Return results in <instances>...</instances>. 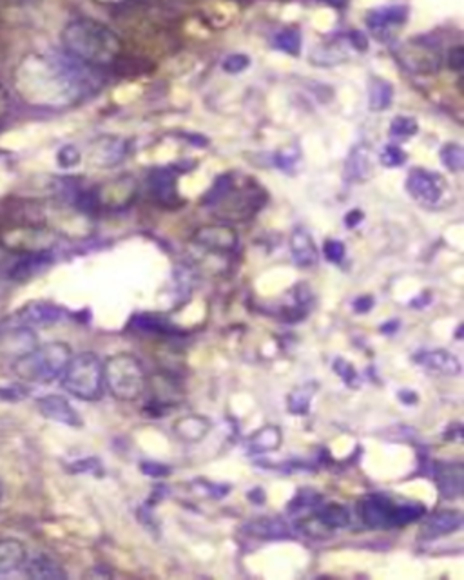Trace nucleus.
<instances>
[{
    "label": "nucleus",
    "mask_w": 464,
    "mask_h": 580,
    "mask_svg": "<svg viewBox=\"0 0 464 580\" xmlns=\"http://www.w3.org/2000/svg\"><path fill=\"white\" fill-rule=\"evenodd\" d=\"M13 90L33 108L65 109L95 93L99 78L69 55L30 53L13 71Z\"/></svg>",
    "instance_id": "nucleus-1"
},
{
    "label": "nucleus",
    "mask_w": 464,
    "mask_h": 580,
    "mask_svg": "<svg viewBox=\"0 0 464 580\" xmlns=\"http://www.w3.org/2000/svg\"><path fill=\"white\" fill-rule=\"evenodd\" d=\"M65 55L88 67H113L124 56L122 39L95 19H74L62 30Z\"/></svg>",
    "instance_id": "nucleus-2"
},
{
    "label": "nucleus",
    "mask_w": 464,
    "mask_h": 580,
    "mask_svg": "<svg viewBox=\"0 0 464 580\" xmlns=\"http://www.w3.org/2000/svg\"><path fill=\"white\" fill-rule=\"evenodd\" d=\"M265 202L267 195L263 187L251 180L238 186L235 175H221L202 200L203 205L214 207L219 218L235 221L249 220L265 205Z\"/></svg>",
    "instance_id": "nucleus-3"
},
{
    "label": "nucleus",
    "mask_w": 464,
    "mask_h": 580,
    "mask_svg": "<svg viewBox=\"0 0 464 580\" xmlns=\"http://www.w3.org/2000/svg\"><path fill=\"white\" fill-rule=\"evenodd\" d=\"M73 352L71 347L62 342L46 343L37 347L30 354L15 359L13 372L21 381L47 385L62 377Z\"/></svg>",
    "instance_id": "nucleus-4"
},
{
    "label": "nucleus",
    "mask_w": 464,
    "mask_h": 580,
    "mask_svg": "<svg viewBox=\"0 0 464 580\" xmlns=\"http://www.w3.org/2000/svg\"><path fill=\"white\" fill-rule=\"evenodd\" d=\"M62 386L82 401H99L104 392V363L93 352L71 356L62 374Z\"/></svg>",
    "instance_id": "nucleus-5"
},
{
    "label": "nucleus",
    "mask_w": 464,
    "mask_h": 580,
    "mask_svg": "<svg viewBox=\"0 0 464 580\" xmlns=\"http://www.w3.org/2000/svg\"><path fill=\"white\" fill-rule=\"evenodd\" d=\"M104 386L118 401L140 399L147 388V377L138 358L127 352L107 358L104 363Z\"/></svg>",
    "instance_id": "nucleus-6"
},
{
    "label": "nucleus",
    "mask_w": 464,
    "mask_h": 580,
    "mask_svg": "<svg viewBox=\"0 0 464 580\" xmlns=\"http://www.w3.org/2000/svg\"><path fill=\"white\" fill-rule=\"evenodd\" d=\"M398 503L382 493L365 497L357 505L361 523L370 530H391L398 528Z\"/></svg>",
    "instance_id": "nucleus-7"
},
{
    "label": "nucleus",
    "mask_w": 464,
    "mask_h": 580,
    "mask_svg": "<svg viewBox=\"0 0 464 580\" xmlns=\"http://www.w3.org/2000/svg\"><path fill=\"white\" fill-rule=\"evenodd\" d=\"M398 58L405 69L416 74H434L443 64L439 49L426 40H410L398 49Z\"/></svg>",
    "instance_id": "nucleus-8"
},
{
    "label": "nucleus",
    "mask_w": 464,
    "mask_h": 580,
    "mask_svg": "<svg viewBox=\"0 0 464 580\" xmlns=\"http://www.w3.org/2000/svg\"><path fill=\"white\" fill-rule=\"evenodd\" d=\"M191 243L212 255H230L238 247V232L230 225H203L194 230Z\"/></svg>",
    "instance_id": "nucleus-9"
},
{
    "label": "nucleus",
    "mask_w": 464,
    "mask_h": 580,
    "mask_svg": "<svg viewBox=\"0 0 464 580\" xmlns=\"http://www.w3.org/2000/svg\"><path fill=\"white\" fill-rule=\"evenodd\" d=\"M407 191L417 203L425 207H434L443 200L446 184L441 175L416 168L407 178Z\"/></svg>",
    "instance_id": "nucleus-10"
},
{
    "label": "nucleus",
    "mask_w": 464,
    "mask_h": 580,
    "mask_svg": "<svg viewBox=\"0 0 464 580\" xmlns=\"http://www.w3.org/2000/svg\"><path fill=\"white\" fill-rule=\"evenodd\" d=\"M176 182H178L176 171L169 168L152 169L147 177V187H149L150 198L162 207H178L180 195H178Z\"/></svg>",
    "instance_id": "nucleus-11"
},
{
    "label": "nucleus",
    "mask_w": 464,
    "mask_h": 580,
    "mask_svg": "<svg viewBox=\"0 0 464 580\" xmlns=\"http://www.w3.org/2000/svg\"><path fill=\"white\" fill-rule=\"evenodd\" d=\"M435 484L443 499L453 501L460 499L462 488H464V468L462 463H450V461H437L434 464Z\"/></svg>",
    "instance_id": "nucleus-12"
},
{
    "label": "nucleus",
    "mask_w": 464,
    "mask_h": 580,
    "mask_svg": "<svg viewBox=\"0 0 464 580\" xmlns=\"http://www.w3.org/2000/svg\"><path fill=\"white\" fill-rule=\"evenodd\" d=\"M37 408L46 420H51L65 427H74V429L82 427V418L76 413L71 403L62 395H44L37 401Z\"/></svg>",
    "instance_id": "nucleus-13"
},
{
    "label": "nucleus",
    "mask_w": 464,
    "mask_h": 580,
    "mask_svg": "<svg viewBox=\"0 0 464 580\" xmlns=\"http://www.w3.org/2000/svg\"><path fill=\"white\" fill-rule=\"evenodd\" d=\"M93 193H95L99 209L100 207L120 209V207H127L129 203H133V200L136 196V184L131 177H122V178H118Z\"/></svg>",
    "instance_id": "nucleus-14"
},
{
    "label": "nucleus",
    "mask_w": 464,
    "mask_h": 580,
    "mask_svg": "<svg viewBox=\"0 0 464 580\" xmlns=\"http://www.w3.org/2000/svg\"><path fill=\"white\" fill-rule=\"evenodd\" d=\"M129 143L116 136H104L99 138L91 145V163L97 168H113L118 165L127 154Z\"/></svg>",
    "instance_id": "nucleus-15"
},
{
    "label": "nucleus",
    "mask_w": 464,
    "mask_h": 580,
    "mask_svg": "<svg viewBox=\"0 0 464 580\" xmlns=\"http://www.w3.org/2000/svg\"><path fill=\"white\" fill-rule=\"evenodd\" d=\"M64 310L53 303L35 301L28 303L24 308L17 312V319L21 321L19 326H49L62 319Z\"/></svg>",
    "instance_id": "nucleus-16"
},
{
    "label": "nucleus",
    "mask_w": 464,
    "mask_h": 580,
    "mask_svg": "<svg viewBox=\"0 0 464 580\" xmlns=\"http://www.w3.org/2000/svg\"><path fill=\"white\" fill-rule=\"evenodd\" d=\"M414 361L419 367H423L434 374H439V376L453 377V376L460 374V361L451 352L443 351V349L423 351L414 356Z\"/></svg>",
    "instance_id": "nucleus-17"
},
{
    "label": "nucleus",
    "mask_w": 464,
    "mask_h": 580,
    "mask_svg": "<svg viewBox=\"0 0 464 580\" xmlns=\"http://www.w3.org/2000/svg\"><path fill=\"white\" fill-rule=\"evenodd\" d=\"M39 347L37 336L30 326H17L12 333L0 338V352L15 359L30 354Z\"/></svg>",
    "instance_id": "nucleus-18"
},
{
    "label": "nucleus",
    "mask_w": 464,
    "mask_h": 580,
    "mask_svg": "<svg viewBox=\"0 0 464 580\" xmlns=\"http://www.w3.org/2000/svg\"><path fill=\"white\" fill-rule=\"evenodd\" d=\"M290 253H292L294 262L301 269L314 267L318 264V260H320L318 247H316L313 236L308 234V230H305L301 227H297L290 236Z\"/></svg>",
    "instance_id": "nucleus-19"
},
{
    "label": "nucleus",
    "mask_w": 464,
    "mask_h": 580,
    "mask_svg": "<svg viewBox=\"0 0 464 580\" xmlns=\"http://www.w3.org/2000/svg\"><path fill=\"white\" fill-rule=\"evenodd\" d=\"M462 528V515L460 512L455 510H444L439 514H434L423 526L419 532V537H423L425 541H434L450 533H455L457 530Z\"/></svg>",
    "instance_id": "nucleus-20"
},
{
    "label": "nucleus",
    "mask_w": 464,
    "mask_h": 580,
    "mask_svg": "<svg viewBox=\"0 0 464 580\" xmlns=\"http://www.w3.org/2000/svg\"><path fill=\"white\" fill-rule=\"evenodd\" d=\"M408 17L407 8L403 6H392V8H379L372 10L366 15V26L375 35H384L392 31L394 28H401Z\"/></svg>",
    "instance_id": "nucleus-21"
},
{
    "label": "nucleus",
    "mask_w": 464,
    "mask_h": 580,
    "mask_svg": "<svg viewBox=\"0 0 464 580\" xmlns=\"http://www.w3.org/2000/svg\"><path fill=\"white\" fill-rule=\"evenodd\" d=\"M212 429V423L209 418L203 416H196V413H191V416L180 418L175 425H173V432L180 441L185 443H198L202 439H205L209 436Z\"/></svg>",
    "instance_id": "nucleus-22"
},
{
    "label": "nucleus",
    "mask_w": 464,
    "mask_h": 580,
    "mask_svg": "<svg viewBox=\"0 0 464 580\" xmlns=\"http://www.w3.org/2000/svg\"><path fill=\"white\" fill-rule=\"evenodd\" d=\"M347 173L356 182H365L374 173V152L368 145H357L348 160H347Z\"/></svg>",
    "instance_id": "nucleus-23"
},
{
    "label": "nucleus",
    "mask_w": 464,
    "mask_h": 580,
    "mask_svg": "<svg viewBox=\"0 0 464 580\" xmlns=\"http://www.w3.org/2000/svg\"><path fill=\"white\" fill-rule=\"evenodd\" d=\"M26 575L37 580H60L67 576L62 564L46 553H39L28 562Z\"/></svg>",
    "instance_id": "nucleus-24"
},
{
    "label": "nucleus",
    "mask_w": 464,
    "mask_h": 580,
    "mask_svg": "<svg viewBox=\"0 0 464 580\" xmlns=\"http://www.w3.org/2000/svg\"><path fill=\"white\" fill-rule=\"evenodd\" d=\"M28 560L26 546L17 539H0V573H12Z\"/></svg>",
    "instance_id": "nucleus-25"
},
{
    "label": "nucleus",
    "mask_w": 464,
    "mask_h": 580,
    "mask_svg": "<svg viewBox=\"0 0 464 580\" xmlns=\"http://www.w3.org/2000/svg\"><path fill=\"white\" fill-rule=\"evenodd\" d=\"M281 443H283L281 429L276 425H267L251 436L247 446L253 454H267V452H276L281 446Z\"/></svg>",
    "instance_id": "nucleus-26"
},
{
    "label": "nucleus",
    "mask_w": 464,
    "mask_h": 580,
    "mask_svg": "<svg viewBox=\"0 0 464 580\" xmlns=\"http://www.w3.org/2000/svg\"><path fill=\"white\" fill-rule=\"evenodd\" d=\"M49 262H51V255L47 251H37V253L26 255L12 269V280H15V281H26L31 276L39 274L46 265H49Z\"/></svg>",
    "instance_id": "nucleus-27"
},
{
    "label": "nucleus",
    "mask_w": 464,
    "mask_h": 580,
    "mask_svg": "<svg viewBox=\"0 0 464 580\" xmlns=\"http://www.w3.org/2000/svg\"><path fill=\"white\" fill-rule=\"evenodd\" d=\"M245 530L254 537H262L269 541L285 539L290 535V530L285 526V523L281 519H272V517L254 519L245 526Z\"/></svg>",
    "instance_id": "nucleus-28"
},
{
    "label": "nucleus",
    "mask_w": 464,
    "mask_h": 580,
    "mask_svg": "<svg viewBox=\"0 0 464 580\" xmlns=\"http://www.w3.org/2000/svg\"><path fill=\"white\" fill-rule=\"evenodd\" d=\"M316 517L322 526L331 528V530L347 528L350 524V512L345 505H339V503H331V505L322 506L318 510Z\"/></svg>",
    "instance_id": "nucleus-29"
},
{
    "label": "nucleus",
    "mask_w": 464,
    "mask_h": 580,
    "mask_svg": "<svg viewBox=\"0 0 464 580\" xmlns=\"http://www.w3.org/2000/svg\"><path fill=\"white\" fill-rule=\"evenodd\" d=\"M131 325L142 333H149V334H175L176 333V326L171 325L166 317L162 316H154V314H140L136 317H133Z\"/></svg>",
    "instance_id": "nucleus-30"
},
{
    "label": "nucleus",
    "mask_w": 464,
    "mask_h": 580,
    "mask_svg": "<svg viewBox=\"0 0 464 580\" xmlns=\"http://www.w3.org/2000/svg\"><path fill=\"white\" fill-rule=\"evenodd\" d=\"M392 95H394V90L389 82L382 78H372L370 90H368L372 111H384L392 104Z\"/></svg>",
    "instance_id": "nucleus-31"
},
{
    "label": "nucleus",
    "mask_w": 464,
    "mask_h": 580,
    "mask_svg": "<svg viewBox=\"0 0 464 580\" xmlns=\"http://www.w3.org/2000/svg\"><path fill=\"white\" fill-rule=\"evenodd\" d=\"M316 392V385L314 383H308V385H301L297 388H294L288 397V411L297 413V416H303V413L308 411V406H311V401L314 397Z\"/></svg>",
    "instance_id": "nucleus-32"
},
{
    "label": "nucleus",
    "mask_w": 464,
    "mask_h": 580,
    "mask_svg": "<svg viewBox=\"0 0 464 580\" xmlns=\"http://www.w3.org/2000/svg\"><path fill=\"white\" fill-rule=\"evenodd\" d=\"M441 161L444 168H448L453 173L462 171L464 168V149L459 143H446L441 149Z\"/></svg>",
    "instance_id": "nucleus-33"
},
{
    "label": "nucleus",
    "mask_w": 464,
    "mask_h": 580,
    "mask_svg": "<svg viewBox=\"0 0 464 580\" xmlns=\"http://www.w3.org/2000/svg\"><path fill=\"white\" fill-rule=\"evenodd\" d=\"M320 503H322V493H318L314 489H301L294 497L292 503H288V512L297 514V512H303L308 508H316V506H320Z\"/></svg>",
    "instance_id": "nucleus-34"
},
{
    "label": "nucleus",
    "mask_w": 464,
    "mask_h": 580,
    "mask_svg": "<svg viewBox=\"0 0 464 580\" xmlns=\"http://www.w3.org/2000/svg\"><path fill=\"white\" fill-rule=\"evenodd\" d=\"M274 48L288 53V55H297L299 49H301V35L297 30L294 28H288V30H283L281 33L276 35L274 39Z\"/></svg>",
    "instance_id": "nucleus-35"
},
{
    "label": "nucleus",
    "mask_w": 464,
    "mask_h": 580,
    "mask_svg": "<svg viewBox=\"0 0 464 580\" xmlns=\"http://www.w3.org/2000/svg\"><path fill=\"white\" fill-rule=\"evenodd\" d=\"M389 133L394 138H408V136L417 133V122L414 118H410V117H398L391 124Z\"/></svg>",
    "instance_id": "nucleus-36"
},
{
    "label": "nucleus",
    "mask_w": 464,
    "mask_h": 580,
    "mask_svg": "<svg viewBox=\"0 0 464 580\" xmlns=\"http://www.w3.org/2000/svg\"><path fill=\"white\" fill-rule=\"evenodd\" d=\"M379 161L384 165V168H400V165L407 161V154L398 145H386L379 154Z\"/></svg>",
    "instance_id": "nucleus-37"
},
{
    "label": "nucleus",
    "mask_w": 464,
    "mask_h": 580,
    "mask_svg": "<svg viewBox=\"0 0 464 580\" xmlns=\"http://www.w3.org/2000/svg\"><path fill=\"white\" fill-rule=\"evenodd\" d=\"M323 255L331 264H341L345 260V245L339 239H327L323 243Z\"/></svg>",
    "instance_id": "nucleus-38"
},
{
    "label": "nucleus",
    "mask_w": 464,
    "mask_h": 580,
    "mask_svg": "<svg viewBox=\"0 0 464 580\" xmlns=\"http://www.w3.org/2000/svg\"><path fill=\"white\" fill-rule=\"evenodd\" d=\"M12 108H13L12 90L4 84V80L0 78V122H4L8 118V115L12 113Z\"/></svg>",
    "instance_id": "nucleus-39"
},
{
    "label": "nucleus",
    "mask_w": 464,
    "mask_h": 580,
    "mask_svg": "<svg viewBox=\"0 0 464 580\" xmlns=\"http://www.w3.org/2000/svg\"><path fill=\"white\" fill-rule=\"evenodd\" d=\"M251 64V58L247 55H242V53H236V55H230L225 62H223V69L227 73H240L244 71L245 67H249Z\"/></svg>",
    "instance_id": "nucleus-40"
},
{
    "label": "nucleus",
    "mask_w": 464,
    "mask_h": 580,
    "mask_svg": "<svg viewBox=\"0 0 464 580\" xmlns=\"http://www.w3.org/2000/svg\"><path fill=\"white\" fill-rule=\"evenodd\" d=\"M194 484L202 488L198 491L202 497H212V499H221V497H225V493L228 491V486H219V484H212L207 480H198Z\"/></svg>",
    "instance_id": "nucleus-41"
},
{
    "label": "nucleus",
    "mask_w": 464,
    "mask_h": 580,
    "mask_svg": "<svg viewBox=\"0 0 464 580\" xmlns=\"http://www.w3.org/2000/svg\"><path fill=\"white\" fill-rule=\"evenodd\" d=\"M140 470H142V473H145V475H149V477H154V479H164V477L171 475L169 466L160 464V463H152V461L142 463V464H140Z\"/></svg>",
    "instance_id": "nucleus-42"
},
{
    "label": "nucleus",
    "mask_w": 464,
    "mask_h": 580,
    "mask_svg": "<svg viewBox=\"0 0 464 580\" xmlns=\"http://www.w3.org/2000/svg\"><path fill=\"white\" fill-rule=\"evenodd\" d=\"M79 161H81V152L76 151L73 145H67L58 152V163L65 169L73 168V165H76Z\"/></svg>",
    "instance_id": "nucleus-43"
},
{
    "label": "nucleus",
    "mask_w": 464,
    "mask_h": 580,
    "mask_svg": "<svg viewBox=\"0 0 464 580\" xmlns=\"http://www.w3.org/2000/svg\"><path fill=\"white\" fill-rule=\"evenodd\" d=\"M334 370L343 377L345 383H352L357 377V372L354 370V367L343 359H336L334 361Z\"/></svg>",
    "instance_id": "nucleus-44"
},
{
    "label": "nucleus",
    "mask_w": 464,
    "mask_h": 580,
    "mask_svg": "<svg viewBox=\"0 0 464 580\" xmlns=\"http://www.w3.org/2000/svg\"><path fill=\"white\" fill-rule=\"evenodd\" d=\"M448 65L453 71H460L464 67V49L462 48H453L448 55Z\"/></svg>",
    "instance_id": "nucleus-45"
},
{
    "label": "nucleus",
    "mask_w": 464,
    "mask_h": 580,
    "mask_svg": "<svg viewBox=\"0 0 464 580\" xmlns=\"http://www.w3.org/2000/svg\"><path fill=\"white\" fill-rule=\"evenodd\" d=\"M372 307H374V298H372V296H363V298H357V299L354 301V310H356L357 314L368 312Z\"/></svg>",
    "instance_id": "nucleus-46"
},
{
    "label": "nucleus",
    "mask_w": 464,
    "mask_h": 580,
    "mask_svg": "<svg viewBox=\"0 0 464 580\" xmlns=\"http://www.w3.org/2000/svg\"><path fill=\"white\" fill-rule=\"evenodd\" d=\"M348 42H350L357 51H365V49L368 48V40H366V37H365L363 33H359V31H354V33L348 37Z\"/></svg>",
    "instance_id": "nucleus-47"
},
{
    "label": "nucleus",
    "mask_w": 464,
    "mask_h": 580,
    "mask_svg": "<svg viewBox=\"0 0 464 580\" xmlns=\"http://www.w3.org/2000/svg\"><path fill=\"white\" fill-rule=\"evenodd\" d=\"M363 220V212L361 211H352V212H348L347 214V218H345V223H347V227H356L359 221Z\"/></svg>",
    "instance_id": "nucleus-48"
},
{
    "label": "nucleus",
    "mask_w": 464,
    "mask_h": 580,
    "mask_svg": "<svg viewBox=\"0 0 464 580\" xmlns=\"http://www.w3.org/2000/svg\"><path fill=\"white\" fill-rule=\"evenodd\" d=\"M400 399L405 403V404H416L417 403V395L410 390H401L400 392Z\"/></svg>",
    "instance_id": "nucleus-49"
},
{
    "label": "nucleus",
    "mask_w": 464,
    "mask_h": 580,
    "mask_svg": "<svg viewBox=\"0 0 464 580\" xmlns=\"http://www.w3.org/2000/svg\"><path fill=\"white\" fill-rule=\"evenodd\" d=\"M97 3L104 4V6H120L125 3V0H97Z\"/></svg>",
    "instance_id": "nucleus-50"
},
{
    "label": "nucleus",
    "mask_w": 464,
    "mask_h": 580,
    "mask_svg": "<svg viewBox=\"0 0 464 580\" xmlns=\"http://www.w3.org/2000/svg\"><path fill=\"white\" fill-rule=\"evenodd\" d=\"M325 3H329L331 6H336V8H345L347 6V0H325Z\"/></svg>",
    "instance_id": "nucleus-51"
},
{
    "label": "nucleus",
    "mask_w": 464,
    "mask_h": 580,
    "mask_svg": "<svg viewBox=\"0 0 464 580\" xmlns=\"http://www.w3.org/2000/svg\"><path fill=\"white\" fill-rule=\"evenodd\" d=\"M0 497H3V486H0Z\"/></svg>",
    "instance_id": "nucleus-52"
}]
</instances>
